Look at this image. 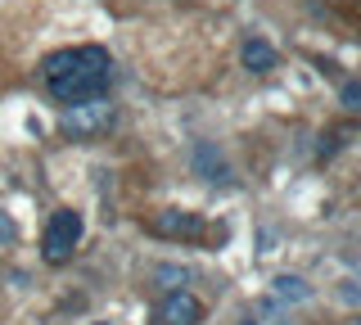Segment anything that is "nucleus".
Segmentation results:
<instances>
[{
  "label": "nucleus",
  "mask_w": 361,
  "mask_h": 325,
  "mask_svg": "<svg viewBox=\"0 0 361 325\" xmlns=\"http://www.w3.org/2000/svg\"><path fill=\"white\" fill-rule=\"evenodd\" d=\"M41 73H45V86H50V95L59 104H86V99H99L109 91L113 59L99 46H73V50L45 54Z\"/></svg>",
  "instance_id": "nucleus-1"
},
{
  "label": "nucleus",
  "mask_w": 361,
  "mask_h": 325,
  "mask_svg": "<svg viewBox=\"0 0 361 325\" xmlns=\"http://www.w3.org/2000/svg\"><path fill=\"white\" fill-rule=\"evenodd\" d=\"M82 231H86V221H82V212H73V208H59L50 217V226H45V240H41V249H45V262H68L77 249V240H82Z\"/></svg>",
  "instance_id": "nucleus-2"
},
{
  "label": "nucleus",
  "mask_w": 361,
  "mask_h": 325,
  "mask_svg": "<svg viewBox=\"0 0 361 325\" xmlns=\"http://www.w3.org/2000/svg\"><path fill=\"white\" fill-rule=\"evenodd\" d=\"M109 122H113V104H109V95H99V99H86V104H68L59 127L73 140H90L99 131H109Z\"/></svg>",
  "instance_id": "nucleus-3"
},
{
  "label": "nucleus",
  "mask_w": 361,
  "mask_h": 325,
  "mask_svg": "<svg viewBox=\"0 0 361 325\" xmlns=\"http://www.w3.org/2000/svg\"><path fill=\"white\" fill-rule=\"evenodd\" d=\"M158 325H203V302L190 289H172L158 302Z\"/></svg>",
  "instance_id": "nucleus-4"
},
{
  "label": "nucleus",
  "mask_w": 361,
  "mask_h": 325,
  "mask_svg": "<svg viewBox=\"0 0 361 325\" xmlns=\"http://www.w3.org/2000/svg\"><path fill=\"white\" fill-rule=\"evenodd\" d=\"M190 167H195V176H203V181H212V185H231V163L221 159V149L212 140H195Z\"/></svg>",
  "instance_id": "nucleus-5"
},
{
  "label": "nucleus",
  "mask_w": 361,
  "mask_h": 325,
  "mask_svg": "<svg viewBox=\"0 0 361 325\" xmlns=\"http://www.w3.org/2000/svg\"><path fill=\"white\" fill-rule=\"evenodd\" d=\"M149 231L163 235V240H199V235H203V217H199V212L167 208V212H158V217L149 221Z\"/></svg>",
  "instance_id": "nucleus-6"
},
{
  "label": "nucleus",
  "mask_w": 361,
  "mask_h": 325,
  "mask_svg": "<svg viewBox=\"0 0 361 325\" xmlns=\"http://www.w3.org/2000/svg\"><path fill=\"white\" fill-rule=\"evenodd\" d=\"M240 63L248 73H271L280 63V54H276V46L271 41H262V37H248L244 46H240Z\"/></svg>",
  "instance_id": "nucleus-7"
},
{
  "label": "nucleus",
  "mask_w": 361,
  "mask_h": 325,
  "mask_svg": "<svg viewBox=\"0 0 361 325\" xmlns=\"http://www.w3.org/2000/svg\"><path fill=\"white\" fill-rule=\"evenodd\" d=\"M276 298L280 302H307L312 298V285L302 276H276Z\"/></svg>",
  "instance_id": "nucleus-8"
},
{
  "label": "nucleus",
  "mask_w": 361,
  "mask_h": 325,
  "mask_svg": "<svg viewBox=\"0 0 361 325\" xmlns=\"http://www.w3.org/2000/svg\"><path fill=\"white\" fill-rule=\"evenodd\" d=\"M338 99H343V109L357 114V109H361V82H343V86H338Z\"/></svg>",
  "instance_id": "nucleus-9"
},
{
  "label": "nucleus",
  "mask_w": 361,
  "mask_h": 325,
  "mask_svg": "<svg viewBox=\"0 0 361 325\" xmlns=\"http://www.w3.org/2000/svg\"><path fill=\"white\" fill-rule=\"evenodd\" d=\"M0 235H5V240H14V221H9L5 212H0Z\"/></svg>",
  "instance_id": "nucleus-10"
},
{
  "label": "nucleus",
  "mask_w": 361,
  "mask_h": 325,
  "mask_svg": "<svg viewBox=\"0 0 361 325\" xmlns=\"http://www.w3.org/2000/svg\"><path fill=\"white\" fill-rule=\"evenodd\" d=\"M235 325H257V321H253V317H248V321H235Z\"/></svg>",
  "instance_id": "nucleus-11"
},
{
  "label": "nucleus",
  "mask_w": 361,
  "mask_h": 325,
  "mask_svg": "<svg viewBox=\"0 0 361 325\" xmlns=\"http://www.w3.org/2000/svg\"><path fill=\"white\" fill-rule=\"evenodd\" d=\"M353 262H357V271H361V253H357V257H353Z\"/></svg>",
  "instance_id": "nucleus-12"
}]
</instances>
